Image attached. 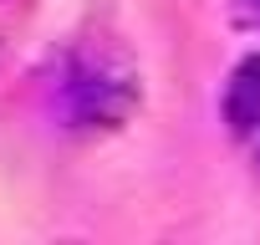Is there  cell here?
Wrapping results in <instances>:
<instances>
[{
  "label": "cell",
  "mask_w": 260,
  "mask_h": 245,
  "mask_svg": "<svg viewBox=\"0 0 260 245\" xmlns=\"http://www.w3.org/2000/svg\"><path fill=\"white\" fill-rule=\"evenodd\" d=\"M224 122L235 138H250L260 128V56H245L224 82Z\"/></svg>",
  "instance_id": "obj_2"
},
{
  "label": "cell",
  "mask_w": 260,
  "mask_h": 245,
  "mask_svg": "<svg viewBox=\"0 0 260 245\" xmlns=\"http://www.w3.org/2000/svg\"><path fill=\"white\" fill-rule=\"evenodd\" d=\"M138 107V77L112 51H72L61 67V112L72 128H117Z\"/></svg>",
  "instance_id": "obj_1"
}]
</instances>
